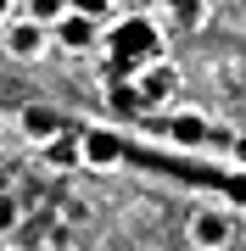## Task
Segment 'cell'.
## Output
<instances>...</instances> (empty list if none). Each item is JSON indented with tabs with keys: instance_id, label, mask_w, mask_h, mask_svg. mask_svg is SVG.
<instances>
[{
	"instance_id": "obj_1",
	"label": "cell",
	"mask_w": 246,
	"mask_h": 251,
	"mask_svg": "<svg viewBox=\"0 0 246 251\" xmlns=\"http://www.w3.org/2000/svg\"><path fill=\"white\" fill-rule=\"evenodd\" d=\"M51 45H56L51 28H45V23H34V17H23V11L0 23V50H6L11 62H39Z\"/></svg>"
},
{
	"instance_id": "obj_2",
	"label": "cell",
	"mask_w": 246,
	"mask_h": 251,
	"mask_svg": "<svg viewBox=\"0 0 246 251\" xmlns=\"http://www.w3.org/2000/svg\"><path fill=\"white\" fill-rule=\"evenodd\" d=\"M185 240H191V251H229L235 246V218L224 206H196L185 218Z\"/></svg>"
},
{
	"instance_id": "obj_3",
	"label": "cell",
	"mask_w": 246,
	"mask_h": 251,
	"mask_svg": "<svg viewBox=\"0 0 246 251\" xmlns=\"http://www.w3.org/2000/svg\"><path fill=\"white\" fill-rule=\"evenodd\" d=\"M173 95H179V67L163 62V56L140 62V73H135V106H168Z\"/></svg>"
},
{
	"instance_id": "obj_4",
	"label": "cell",
	"mask_w": 246,
	"mask_h": 251,
	"mask_svg": "<svg viewBox=\"0 0 246 251\" xmlns=\"http://www.w3.org/2000/svg\"><path fill=\"white\" fill-rule=\"evenodd\" d=\"M112 50H118V56H129V62H151V56H163V39H157V28L146 23V17H123L118 28H112Z\"/></svg>"
},
{
	"instance_id": "obj_5",
	"label": "cell",
	"mask_w": 246,
	"mask_h": 251,
	"mask_svg": "<svg viewBox=\"0 0 246 251\" xmlns=\"http://www.w3.org/2000/svg\"><path fill=\"white\" fill-rule=\"evenodd\" d=\"M79 145H84V168H95V173H118L123 168V140L112 134V128H84L79 134Z\"/></svg>"
},
{
	"instance_id": "obj_6",
	"label": "cell",
	"mask_w": 246,
	"mask_h": 251,
	"mask_svg": "<svg viewBox=\"0 0 246 251\" xmlns=\"http://www.w3.org/2000/svg\"><path fill=\"white\" fill-rule=\"evenodd\" d=\"M39 168H51V173H79V168H84V145H79V134L56 128V134L39 145Z\"/></svg>"
},
{
	"instance_id": "obj_7",
	"label": "cell",
	"mask_w": 246,
	"mask_h": 251,
	"mask_svg": "<svg viewBox=\"0 0 246 251\" xmlns=\"http://www.w3.org/2000/svg\"><path fill=\"white\" fill-rule=\"evenodd\" d=\"M51 39H56V45H67V50H90L95 39H101V23L79 17V11H62L56 28H51Z\"/></svg>"
},
{
	"instance_id": "obj_8",
	"label": "cell",
	"mask_w": 246,
	"mask_h": 251,
	"mask_svg": "<svg viewBox=\"0 0 246 251\" xmlns=\"http://www.w3.org/2000/svg\"><path fill=\"white\" fill-rule=\"evenodd\" d=\"M207 134H213V123H207L201 112H173V117H168V140H173V145H201Z\"/></svg>"
},
{
	"instance_id": "obj_9",
	"label": "cell",
	"mask_w": 246,
	"mask_h": 251,
	"mask_svg": "<svg viewBox=\"0 0 246 251\" xmlns=\"http://www.w3.org/2000/svg\"><path fill=\"white\" fill-rule=\"evenodd\" d=\"M56 128H62V123H56V117H51L45 106H28V112H23V134L34 140V145H45V140L56 134Z\"/></svg>"
},
{
	"instance_id": "obj_10",
	"label": "cell",
	"mask_w": 246,
	"mask_h": 251,
	"mask_svg": "<svg viewBox=\"0 0 246 251\" xmlns=\"http://www.w3.org/2000/svg\"><path fill=\"white\" fill-rule=\"evenodd\" d=\"M62 11H67V0H23V17H34V23H45V28H56Z\"/></svg>"
},
{
	"instance_id": "obj_11",
	"label": "cell",
	"mask_w": 246,
	"mask_h": 251,
	"mask_svg": "<svg viewBox=\"0 0 246 251\" xmlns=\"http://www.w3.org/2000/svg\"><path fill=\"white\" fill-rule=\"evenodd\" d=\"M23 229V201L11 190H0V234H17Z\"/></svg>"
},
{
	"instance_id": "obj_12",
	"label": "cell",
	"mask_w": 246,
	"mask_h": 251,
	"mask_svg": "<svg viewBox=\"0 0 246 251\" xmlns=\"http://www.w3.org/2000/svg\"><path fill=\"white\" fill-rule=\"evenodd\" d=\"M67 11H79V17H90V23H107L112 11H118V0H67Z\"/></svg>"
},
{
	"instance_id": "obj_13",
	"label": "cell",
	"mask_w": 246,
	"mask_h": 251,
	"mask_svg": "<svg viewBox=\"0 0 246 251\" xmlns=\"http://www.w3.org/2000/svg\"><path fill=\"white\" fill-rule=\"evenodd\" d=\"M62 224H90V206H84L79 196H67L62 201Z\"/></svg>"
},
{
	"instance_id": "obj_14",
	"label": "cell",
	"mask_w": 246,
	"mask_h": 251,
	"mask_svg": "<svg viewBox=\"0 0 246 251\" xmlns=\"http://www.w3.org/2000/svg\"><path fill=\"white\" fill-rule=\"evenodd\" d=\"M229 156H235V168H246V134H235V140H229Z\"/></svg>"
},
{
	"instance_id": "obj_15",
	"label": "cell",
	"mask_w": 246,
	"mask_h": 251,
	"mask_svg": "<svg viewBox=\"0 0 246 251\" xmlns=\"http://www.w3.org/2000/svg\"><path fill=\"white\" fill-rule=\"evenodd\" d=\"M6 17H11V0H0V23H6Z\"/></svg>"
}]
</instances>
